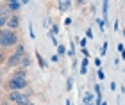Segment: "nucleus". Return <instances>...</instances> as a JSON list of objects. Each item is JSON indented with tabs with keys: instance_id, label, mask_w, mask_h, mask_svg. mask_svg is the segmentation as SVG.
I'll list each match as a JSON object with an SVG mask.
<instances>
[{
	"instance_id": "5",
	"label": "nucleus",
	"mask_w": 125,
	"mask_h": 105,
	"mask_svg": "<svg viewBox=\"0 0 125 105\" xmlns=\"http://www.w3.org/2000/svg\"><path fill=\"white\" fill-rule=\"evenodd\" d=\"M18 25H20V18H18V14H11V16H9V20H7V23H5V27H7L9 30H14V29H18Z\"/></svg>"
},
{
	"instance_id": "6",
	"label": "nucleus",
	"mask_w": 125,
	"mask_h": 105,
	"mask_svg": "<svg viewBox=\"0 0 125 105\" xmlns=\"http://www.w3.org/2000/svg\"><path fill=\"white\" fill-rule=\"evenodd\" d=\"M57 7H59L61 13H66V11L72 7V2L70 0H61V2H57Z\"/></svg>"
},
{
	"instance_id": "11",
	"label": "nucleus",
	"mask_w": 125,
	"mask_h": 105,
	"mask_svg": "<svg viewBox=\"0 0 125 105\" xmlns=\"http://www.w3.org/2000/svg\"><path fill=\"white\" fill-rule=\"evenodd\" d=\"M16 55H20V57H23L25 55V46L21 45V43H18V45H16V52H14Z\"/></svg>"
},
{
	"instance_id": "28",
	"label": "nucleus",
	"mask_w": 125,
	"mask_h": 105,
	"mask_svg": "<svg viewBox=\"0 0 125 105\" xmlns=\"http://www.w3.org/2000/svg\"><path fill=\"white\" fill-rule=\"evenodd\" d=\"M82 53H84V55H86V59L89 57V52H88V48H82Z\"/></svg>"
},
{
	"instance_id": "30",
	"label": "nucleus",
	"mask_w": 125,
	"mask_h": 105,
	"mask_svg": "<svg viewBox=\"0 0 125 105\" xmlns=\"http://www.w3.org/2000/svg\"><path fill=\"white\" fill-rule=\"evenodd\" d=\"M21 105H34V102H31V100H29V102H25V103H21Z\"/></svg>"
},
{
	"instance_id": "10",
	"label": "nucleus",
	"mask_w": 125,
	"mask_h": 105,
	"mask_svg": "<svg viewBox=\"0 0 125 105\" xmlns=\"http://www.w3.org/2000/svg\"><path fill=\"white\" fill-rule=\"evenodd\" d=\"M9 16H11V11L7 9V5L0 9V18H5V20H9Z\"/></svg>"
},
{
	"instance_id": "33",
	"label": "nucleus",
	"mask_w": 125,
	"mask_h": 105,
	"mask_svg": "<svg viewBox=\"0 0 125 105\" xmlns=\"http://www.w3.org/2000/svg\"><path fill=\"white\" fill-rule=\"evenodd\" d=\"M123 36H125V30H123Z\"/></svg>"
},
{
	"instance_id": "23",
	"label": "nucleus",
	"mask_w": 125,
	"mask_h": 105,
	"mask_svg": "<svg viewBox=\"0 0 125 105\" xmlns=\"http://www.w3.org/2000/svg\"><path fill=\"white\" fill-rule=\"evenodd\" d=\"M48 36H50V34H48ZM50 39H52V43H54L55 46H59V43H57V39H55V36H50Z\"/></svg>"
},
{
	"instance_id": "17",
	"label": "nucleus",
	"mask_w": 125,
	"mask_h": 105,
	"mask_svg": "<svg viewBox=\"0 0 125 105\" xmlns=\"http://www.w3.org/2000/svg\"><path fill=\"white\" fill-rule=\"evenodd\" d=\"M93 37H95V36H93V30L88 29V30H86V39H93Z\"/></svg>"
},
{
	"instance_id": "14",
	"label": "nucleus",
	"mask_w": 125,
	"mask_h": 105,
	"mask_svg": "<svg viewBox=\"0 0 125 105\" xmlns=\"http://www.w3.org/2000/svg\"><path fill=\"white\" fill-rule=\"evenodd\" d=\"M57 32H59V27H57V25H52V30H50V36H57Z\"/></svg>"
},
{
	"instance_id": "16",
	"label": "nucleus",
	"mask_w": 125,
	"mask_h": 105,
	"mask_svg": "<svg viewBox=\"0 0 125 105\" xmlns=\"http://www.w3.org/2000/svg\"><path fill=\"white\" fill-rule=\"evenodd\" d=\"M96 23H98V27H100V30L104 32V29H105V23H104V20H95Z\"/></svg>"
},
{
	"instance_id": "27",
	"label": "nucleus",
	"mask_w": 125,
	"mask_h": 105,
	"mask_svg": "<svg viewBox=\"0 0 125 105\" xmlns=\"http://www.w3.org/2000/svg\"><path fill=\"white\" fill-rule=\"evenodd\" d=\"M96 77H98V79H104V71H102V70H98V73H96Z\"/></svg>"
},
{
	"instance_id": "21",
	"label": "nucleus",
	"mask_w": 125,
	"mask_h": 105,
	"mask_svg": "<svg viewBox=\"0 0 125 105\" xmlns=\"http://www.w3.org/2000/svg\"><path fill=\"white\" fill-rule=\"evenodd\" d=\"M2 62H5V55H4L2 50H0V64H2Z\"/></svg>"
},
{
	"instance_id": "29",
	"label": "nucleus",
	"mask_w": 125,
	"mask_h": 105,
	"mask_svg": "<svg viewBox=\"0 0 125 105\" xmlns=\"http://www.w3.org/2000/svg\"><path fill=\"white\" fill-rule=\"evenodd\" d=\"M81 46H82V48H86V37H84V39H81Z\"/></svg>"
},
{
	"instance_id": "2",
	"label": "nucleus",
	"mask_w": 125,
	"mask_h": 105,
	"mask_svg": "<svg viewBox=\"0 0 125 105\" xmlns=\"http://www.w3.org/2000/svg\"><path fill=\"white\" fill-rule=\"evenodd\" d=\"M27 79H20V77H11V79H7V82H5V87H7L9 91H23L27 87Z\"/></svg>"
},
{
	"instance_id": "32",
	"label": "nucleus",
	"mask_w": 125,
	"mask_h": 105,
	"mask_svg": "<svg viewBox=\"0 0 125 105\" xmlns=\"http://www.w3.org/2000/svg\"><path fill=\"white\" fill-rule=\"evenodd\" d=\"M88 105H93V103H88Z\"/></svg>"
},
{
	"instance_id": "26",
	"label": "nucleus",
	"mask_w": 125,
	"mask_h": 105,
	"mask_svg": "<svg viewBox=\"0 0 125 105\" xmlns=\"http://www.w3.org/2000/svg\"><path fill=\"white\" fill-rule=\"evenodd\" d=\"M52 62H59V55H52Z\"/></svg>"
},
{
	"instance_id": "9",
	"label": "nucleus",
	"mask_w": 125,
	"mask_h": 105,
	"mask_svg": "<svg viewBox=\"0 0 125 105\" xmlns=\"http://www.w3.org/2000/svg\"><path fill=\"white\" fill-rule=\"evenodd\" d=\"M13 77H20V79H25V77H27L25 68H21V66H20V68H16V71H14V75H13Z\"/></svg>"
},
{
	"instance_id": "19",
	"label": "nucleus",
	"mask_w": 125,
	"mask_h": 105,
	"mask_svg": "<svg viewBox=\"0 0 125 105\" xmlns=\"http://www.w3.org/2000/svg\"><path fill=\"white\" fill-rule=\"evenodd\" d=\"M91 100H93V95H91V93H88V95L84 96V102H86V103H89Z\"/></svg>"
},
{
	"instance_id": "18",
	"label": "nucleus",
	"mask_w": 125,
	"mask_h": 105,
	"mask_svg": "<svg viewBox=\"0 0 125 105\" xmlns=\"http://www.w3.org/2000/svg\"><path fill=\"white\" fill-rule=\"evenodd\" d=\"M102 55H105L107 53V41H104V45H102V50H100Z\"/></svg>"
},
{
	"instance_id": "35",
	"label": "nucleus",
	"mask_w": 125,
	"mask_h": 105,
	"mask_svg": "<svg viewBox=\"0 0 125 105\" xmlns=\"http://www.w3.org/2000/svg\"><path fill=\"white\" fill-rule=\"evenodd\" d=\"M0 32H2V30H0Z\"/></svg>"
},
{
	"instance_id": "24",
	"label": "nucleus",
	"mask_w": 125,
	"mask_h": 105,
	"mask_svg": "<svg viewBox=\"0 0 125 105\" xmlns=\"http://www.w3.org/2000/svg\"><path fill=\"white\" fill-rule=\"evenodd\" d=\"M81 66H82V68H88V59H86V57L82 59V62H81Z\"/></svg>"
},
{
	"instance_id": "22",
	"label": "nucleus",
	"mask_w": 125,
	"mask_h": 105,
	"mask_svg": "<svg viewBox=\"0 0 125 105\" xmlns=\"http://www.w3.org/2000/svg\"><path fill=\"white\" fill-rule=\"evenodd\" d=\"M5 23H7V20H5V18H0V29L5 27Z\"/></svg>"
},
{
	"instance_id": "25",
	"label": "nucleus",
	"mask_w": 125,
	"mask_h": 105,
	"mask_svg": "<svg viewBox=\"0 0 125 105\" xmlns=\"http://www.w3.org/2000/svg\"><path fill=\"white\" fill-rule=\"evenodd\" d=\"M118 52H120V53H122V52H125V46H123V43H120V45H118Z\"/></svg>"
},
{
	"instance_id": "1",
	"label": "nucleus",
	"mask_w": 125,
	"mask_h": 105,
	"mask_svg": "<svg viewBox=\"0 0 125 105\" xmlns=\"http://www.w3.org/2000/svg\"><path fill=\"white\" fill-rule=\"evenodd\" d=\"M13 45H18V36H16L14 30H9L5 29L0 32V48H7V46H13Z\"/></svg>"
},
{
	"instance_id": "31",
	"label": "nucleus",
	"mask_w": 125,
	"mask_h": 105,
	"mask_svg": "<svg viewBox=\"0 0 125 105\" xmlns=\"http://www.w3.org/2000/svg\"><path fill=\"white\" fill-rule=\"evenodd\" d=\"M120 55H122V59H123V61H125V52H122V53H120Z\"/></svg>"
},
{
	"instance_id": "12",
	"label": "nucleus",
	"mask_w": 125,
	"mask_h": 105,
	"mask_svg": "<svg viewBox=\"0 0 125 105\" xmlns=\"http://www.w3.org/2000/svg\"><path fill=\"white\" fill-rule=\"evenodd\" d=\"M36 57H38V62H39V68H41V70H45V68H47V61H45V59L41 57V53H36Z\"/></svg>"
},
{
	"instance_id": "13",
	"label": "nucleus",
	"mask_w": 125,
	"mask_h": 105,
	"mask_svg": "<svg viewBox=\"0 0 125 105\" xmlns=\"http://www.w3.org/2000/svg\"><path fill=\"white\" fill-rule=\"evenodd\" d=\"M66 53V46L64 45H59L57 46V55H64Z\"/></svg>"
},
{
	"instance_id": "20",
	"label": "nucleus",
	"mask_w": 125,
	"mask_h": 105,
	"mask_svg": "<svg viewBox=\"0 0 125 105\" xmlns=\"http://www.w3.org/2000/svg\"><path fill=\"white\" fill-rule=\"evenodd\" d=\"M72 86H73V82H72V79H68V80H66V89L70 91V89H72Z\"/></svg>"
},
{
	"instance_id": "15",
	"label": "nucleus",
	"mask_w": 125,
	"mask_h": 105,
	"mask_svg": "<svg viewBox=\"0 0 125 105\" xmlns=\"http://www.w3.org/2000/svg\"><path fill=\"white\" fill-rule=\"evenodd\" d=\"M68 53H70V57H75V45H70V50H68Z\"/></svg>"
},
{
	"instance_id": "34",
	"label": "nucleus",
	"mask_w": 125,
	"mask_h": 105,
	"mask_svg": "<svg viewBox=\"0 0 125 105\" xmlns=\"http://www.w3.org/2000/svg\"><path fill=\"white\" fill-rule=\"evenodd\" d=\"M0 86H2V82H0Z\"/></svg>"
},
{
	"instance_id": "3",
	"label": "nucleus",
	"mask_w": 125,
	"mask_h": 105,
	"mask_svg": "<svg viewBox=\"0 0 125 105\" xmlns=\"http://www.w3.org/2000/svg\"><path fill=\"white\" fill-rule=\"evenodd\" d=\"M7 100H9V102H13V103L21 105V103H25V102H29V100H31V93L23 95L21 91H11V93H9V96H7Z\"/></svg>"
},
{
	"instance_id": "8",
	"label": "nucleus",
	"mask_w": 125,
	"mask_h": 105,
	"mask_svg": "<svg viewBox=\"0 0 125 105\" xmlns=\"http://www.w3.org/2000/svg\"><path fill=\"white\" fill-rule=\"evenodd\" d=\"M21 7V2H7V9L13 13V11H18Z\"/></svg>"
},
{
	"instance_id": "7",
	"label": "nucleus",
	"mask_w": 125,
	"mask_h": 105,
	"mask_svg": "<svg viewBox=\"0 0 125 105\" xmlns=\"http://www.w3.org/2000/svg\"><path fill=\"white\" fill-rule=\"evenodd\" d=\"M31 64H32V59H31V57H29V55H27V53H25V55H23V57H21V64H20V66H21V68H29V66H31Z\"/></svg>"
},
{
	"instance_id": "4",
	"label": "nucleus",
	"mask_w": 125,
	"mask_h": 105,
	"mask_svg": "<svg viewBox=\"0 0 125 105\" xmlns=\"http://www.w3.org/2000/svg\"><path fill=\"white\" fill-rule=\"evenodd\" d=\"M5 62H7L9 68H20V64H21V57H20V55H16V53H13V55H9V57L5 59Z\"/></svg>"
}]
</instances>
